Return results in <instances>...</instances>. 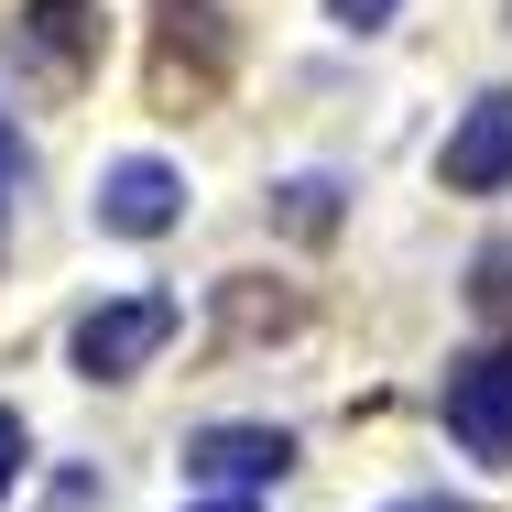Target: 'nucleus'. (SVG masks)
<instances>
[{
	"label": "nucleus",
	"instance_id": "1",
	"mask_svg": "<svg viewBox=\"0 0 512 512\" xmlns=\"http://www.w3.org/2000/svg\"><path fill=\"white\" fill-rule=\"evenodd\" d=\"M175 327H186V306H175V295H109V306L77 316V371H88V382H131V371H142Z\"/></svg>",
	"mask_w": 512,
	"mask_h": 512
},
{
	"label": "nucleus",
	"instance_id": "2",
	"mask_svg": "<svg viewBox=\"0 0 512 512\" xmlns=\"http://www.w3.org/2000/svg\"><path fill=\"white\" fill-rule=\"evenodd\" d=\"M436 414H447V436H458L469 458H491V469H512V349H469V360L447 371V393H436Z\"/></svg>",
	"mask_w": 512,
	"mask_h": 512
},
{
	"label": "nucleus",
	"instance_id": "3",
	"mask_svg": "<svg viewBox=\"0 0 512 512\" xmlns=\"http://www.w3.org/2000/svg\"><path fill=\"white\" fill-rule=\"evenodd\" d=\"M295 469V436L284 425H197L186 436V480L197 491H273Z\"/></svg>",
	"mask_w": 512,
	"mask_h": 512
},
{
	"label": "nucleus",
	"instance_id": "4",
	"mask_svg": "<svg viewBox=\"0 0 512 512\" xmlns=\"http://www.w3.org/2000/svg\"><path fill=\"white\" fill-rule=\"evenodd\" d=\"M175 218H186V175H175L164 153H131V164L99 175V229H120V240H164Z\"/></svg>",
	"mask_w": 512,
	"mask_h": 512
},
{
	"label": "nucleus",
	"instance_id": "5",
	"mask_svg": "<svg viewBox=\"0 0 512 512\" xmlns=\"http://www.w3.org/2000/svg\"><path fill=\"white\" fill-rule=\"evenodd\" d=\"M447 186H458V197H491V186H512V88H491V99L447 131Z\"/></svg>",
	"mask_w": 512,
	"mask_h": 512
},
{
	"label": "nucleus",
	"instance_id": "6",
	"mask_svg": "<svg viewBox=\"0 0 512 512\" xmlns=\"http://www.w3.org/2000/svg\"><path fill=\"white\" fill-rule=\"evenodd\" d=\"M77 11H88V0H33V22H22V44H33L55 77H77Z\"/></svg>",
	"mask_w": 512,
	"mask_h": 512
},
{
	"label": "nucleus",
	"instance_id": "7",
	"mask_svg": "<svg viewBox=\"0 0 512 512\" xmlns=\"http://www.w3.org/2000/svg\"><path fill=\"white\" fill-rule=\"evenodd\" d=\"M284 218H295V229H327V218H338V186H327V175H295V186H284Z\"/></svg>",
	"mask_w": 512,
	"mask_h": 512
},
{
	"label": "nucleus",
	"instance_id": "8",
	"mask_svg": "<svg viewBox=\"0 0 512 512\" xmlns=\"http://www.w3.org/2000/svg\"><path fill=\"white\" fill-rule=\"evenodd\" d=\"M11 197H22V131L0 120V229H11Z\"/></svg>",
	"mask_w": 512,
	"mask_h": 512
},
{
	"label": "nucleus",
	"instance_id": "9",
	"mask_svg": "<svg viewBox=\"0 0 512 512\" xmlns=\"http://www.w3.org/2000/svg\"><path fill=\"white\" fill-rule=\"evenodd\" d=\"M327 22H349V33H382V22H393V0H327Z\"/></svg>",
	"mask_w": 512,
	"mask_h": 512
},
{
	"label": "nucleus",
	"instance_id": "10",
	"mask_svg": "<svg viewBox=\"0 0 512 512\" xmlns=\"http://www.w3.org/2000/svg\"><path fill=\"white\" fill-rule=\"evenodd\" d=\"M22 480V414H0V491Z\"/></svg>",
	"mask_w": 512,
	"mask_h": 512
},
{
	"label": "nucleus",
	"instance_id": "11",
	"mask_svg": "<svg viewBox=\"0 0 512 512\" xmlns=\"http://www.w3.org/2000/svg\"><path fill=\"white\" fill-rule=\"evenodd\" d=\"M197 512H251V491H218V502H197Z\"/></svg>",
	"mask_w": 512,
	"mask_h": 512
},
{
	"label": "nucleus",
	"instance_id": "12",
	"mask_svg": "<svg viewBox=\"0 0 512 512\" xmlns=\"http://www.w3.org/2000/svg\"><path fill=\"white\" fill-rule=\"evenodd\" d=\"M393 512H469V502H393Z\"/></svg>",
	"mask_w": 512,
	"mask_h": 512
}]
</instances>
